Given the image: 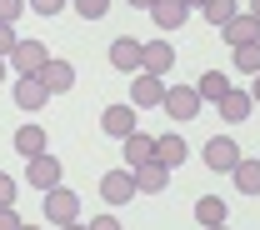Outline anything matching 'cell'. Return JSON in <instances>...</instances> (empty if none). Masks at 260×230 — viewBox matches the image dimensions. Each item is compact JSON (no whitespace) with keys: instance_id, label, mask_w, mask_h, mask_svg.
<instances>
[{"instance_id":"24","label":"cell","mask_w":260,"mask_h":230,"mask_svg":"<svg viewBox=\"0 0 260 230\" xmlns=\"http://www.w3.org/2000/svg\"><path fill=\"white\" fill-rule=\"evenodd\" d=\"M230 55H235V70H250V75H260V45H235Z\"/></svg>"},{"instance_id":"28","label":"cell","mask_w":260,"mask_h":230,"mask_svg":"<svg viewBox=\"0 0 260 230\" xmlns=\"http://www.w3.org/2000/svg\"><path fill=\"white\" fill-rule=\"evenodd\" d=\"M25 5H30L35 15H60L65 10V0H25Z\"/></svg>"},{"instance_id":"30","label":"cell","mask_w":260,"mask_h":230,"mask_svg":"<svg viewBox=\"0 0 260 230\" xmlns=\"http://www.w3.org/2000/svg\"><path fill=\"white\" fill-rule=\"evenodd\" d=\"M85 230H120V220H115V215H95Z\"/></svg>"},{"instance_id":"38","label":"cell","mask_w":260,"mask_h":230,"mask_svg":"<svg viewBox=\"0 0 260 230\" xmlns=\"http://www.w3.org/2000/svg\"><path fill=\"white\" fill-rule=\"evenodd\" d=\"M20 230H35V225H20Z\"/></svg>"},{"instance_id":"33","label":"cell","mask_w":260,"mask_h":230,"mask_svg":"<svg viewBox=\"0 0 260 230\" xmlns=\"http://www.w3.org/2000/svg\"><path fill=\"white\" fill-rule=\"evenodd\" d=\"M250 100H255V105H260V75H255V90H250Z\"/></svg>"},{"instance_id":"39","label":"cell","mask_w":260,"mask_h":230,"mask_svg":"<svg viewBox=\"0 0 260 230\" xmlns=\"http://www.w3.org/2000/svg\"><path fill=\"white\" fill-rule=\"evenodd\" d=\"M215 230H225V225H215Z\"/></svg>"},{"instance_id":"20","label":"cell","mask_w":260,"mask_h":230,"mask_svg":"<svg viewBox=\"0 0 260 230\" xmlns=\"http://www.w3.org/2000/svg\"><path fill=\"white\" fill-rule=\"evenodd\" d=\"M250 105H255V100H250V90H235V85H230L225 100H220V115H225L230 125H240V120L250 115Z\"/></svg>"},{"instance_id":"8","label":"cell","mask_w":260,"mask_h":230,"mask_svg":"<svg viewBox=\"0 0 260 230\" xmlns=\"http://www.w3.org/2000/svg\"><path fill=\"white\" fill-rule=\"evenodd\" d=\"M170 65H175V45L170 40H145L140 45V70L145 75H165Z\"/></svg>"},{"instance_id":"12","label":"cell","mask_w":260,"mask_h":230,"mask_svg":"<svg viewBox=\"0 0 260 230\" xmlns=\"http://www.w3.org/2000/svg\"><path fill=\"white\" fill-rule=\"evenodd\" d=\"M100 195H105V205H125V200L135 195V175H130V170H110V175L100 180Z\"/></svg>"},{"instance_id":"19","label":"cell","mask_w":260,"mask_h":230,"mask_svg":"<svg viewBox=\"0 0 260 230\" xmlns=\"http://www.w3.org/2000/svg\"><path fill=\"white\" fill-rule=\"evenodd\" d=\"M45 145H50V135L40 130V125H20V130H15V150H20L25 160H35V155H45Z\"/></svg>"},{"instance_id":"29","label":"cell","mask_w":260,"mask_h":230,"mask_svg":"<svg viewBox=\"0 0 260 230\" xmlns=\"http://www.w3.org/2000/svg\"><path fill=\"white\" fill-rule=\"evenodd\" d=\"M15 40H20V35H15V25H0V60L15 50Z\"/></svg>"},{"instance_id":"3","label":"cell","mask_w":260,"mask_h":230,"mask_svg":"<svg viewBox=\"0 0 260 230\" xmlns=\"http://www.w3.org/2000/svg\"><path fill=\"white\" fill-rule=\"evenodd\" d=\"M160 110L170 115V120H195V115H200V95H195V85H165Z\"/></svg>"},{"instance_id":"21","label":"cell","mask_w":260,"mask_h":230,"mask_svg":"<svg viewBox=\"0 0 260 230\" xmlns=\"http://www.w3.org/2000/svg\"><path fill=\"white\" fill-rule=\"evenodd\" d=\"M45 100H50V90L40 85V75H35V80H15V105H20V110H40Z\"/></svg>"},{"instance_id":"9","label":"cell","mask_w":260,"mask_h":230,"mask_svg":"<svg viewBox=\"0 0 260 230\" xmlns=\"http://www.w3.org/2000/svg\"><path fill=\"white\" fill-rule=\"evenodd\" d=\"M220 40H225L230 50H235V45H255V40H260V20L245 10V15H235L230 25H220Z\"/></svg>"},{"instance_id":"4","label":"cell","mask_w":260,"mask_h":230,"mask_svg":"<svg viewBox=\"0 0 260 230\" xmlns=\"http://www.w3.org/2000/svg\"><path fill=\"white\" fill-rule=\"evenodd\" d=\"M240 160H245V155H240V145H235L230 135H215V140H205V165H210V170L230 175Z\"/></svg>"},{"instance_id":"40","label":"cell","mask_w":260,"mask_h":230,"mask_svg":"<svg viewBox=\"0 0 260 230\" xmlns=\"http://www.w3.org/2000/svg\"><path fill=\"white\" fill-rule=\"evenodd\" d=\"M255 45H260V40H255Z\"/></svg>"},{"instance_id":"36","label":"cell","mask_w":260,"mask_h":230,"mask_svg":"<svg viewBox=\"0 0 260 230\" xmlns=\"http://www.w3.org/2000/svg\"><path fill=\"white\" fill-rule=\"evenodd\" d=\"M60 230H85V225H80V220H70V225H60Z\"/></svg>"},{"instance_id":"35","label":"cell","mask_w":260,"mask_h":230,"mask_svg":"<svg viewBox=\"0 0 260 230\" xmlns=\"http://www.w3.org/2000/svg\"><path fill=\"white\" fill-rule=\"evenodd\" d=\"M250 15H255V20H260V0H250Z\"/></svg>"},{"instance_id":"23","label":"cell","mask_w":260,"mask_h":230,"mask_svg":"<svg viewBox=\"0 0 260 230\" xmlns=\"http://www.w3.org/2000/svg\"><path fill=\"white\" fill-rule=\"evenodd\" d=\"M240 10H235V0H205V20L210 25H230Z\"/></svg>"},{"instance_id":"27","label":"cell","mask_w":260,"mask_h":230,"mask_svg":"<svg viewBox=\"0 0 260 230\" xmlns=\"http://www.w3.org/2000/svg\"><path fill=\"white\" fill-rule=\"evenodd\" d=\"M10 205H15V180L0 170V210H10Z\"/></svg>"},{"instance_id":"18","label":"cell","mask_w":260,"mask_h":230,"mask_svg":"<svg viewBox=\"0 0 260 230\" xmlns=\"http://www.w3.org/2000/svg\"><path fill=\"white\" fill-rule=\"evenodd\" d=\"M225 90H230V75H220V70H205V75L195 80L200 105H205V100H210V105H220V100H225Z\"/></svg>"},{"instance_id":"5","label":"cell","mask_w":260,"mask_h":230,"mask_svg":"<svg viewBox=\"0 0 260 230\" xmlns=\"http://www.w3.org/2000/svg\"><path fill=\"white\" fill-rule=\"evenodd\" d=\"M160 100H165V80L160 75H145V70H140V75L130 80V105H135V110H155Z\"/></svg>"},{"instance_id":"11","label":"cell","mask_w":260,"mask_h":230,"mask_svg":"<svg viewBox=\"0 0 260 230\" xmlns=\"http://www.w3.org/2000/svg\"><path fill=\"white\" fill-rule=\"evenodd\" d=\"M150 15H155V30H180V25L190 20V5H185V0H155Z\"/></svg>"},{"instance_id":"31","label":"cell","mask_w":260,"mask_h":230,"mask_svg":"<svg viewBox=\"0 0 260 230\" xmlns=\"http://www.w3.org/2000/svg\"><path fill=\"white\" fill-rule=\"evenodd\" d=\"M0 230H20V215H15V205H10V210H0Z\"/></svg>"},{"instance_id":"6","label":"cell","mask_w":260,"mask_h":230,"mask_svg":"<svg viewBox=\"0 0 260 230\" xmlns=\"http://www.w3.org/2000/svg\"><path fill=\"white\" fill-rule=\"evenodd\" d=\"M100 130L115 135V140L135 135V130H140V125H135V105H105V110H100Z\"/></svg>"},{"instance_id":"25","label":"cell","mask_w":260,"mask_h":230,"mask_svg":"<svg viewBox=\"0 0 260 230\" xmlns=\"http://www.w3.org/2000/svg\"><path fill=\"white\" fill-rule=\"evenodd\" d=\"M105 10H110V0H75V15L80 20H100Z\"/></svg>"},{"instance_id":"34","label":"cell","mask_w":260,"mask_h":230,"mask_svg":"<svg viewBox=\"0 0 260 230\" xmlns=\"http://www.w3.org/2000/svg\"><path fill=\"white\" fill-rule=\"evenodd\" d=\"M185 5H190V10H205V0H185Z\"/></svg>"},{"instance_id":"13","label":"cell","mask_w":260,"mask_h":230,"mask_svg":"<svg viewBox=\"0 0 260 230\" xmlns=\"http://www.w3.org/2000/svg\"><path fill=\"white\" fill-rule=\"evenodd\" d=\"M130 175H135V195H160L165 185H170V170H165V165H140V170H130Z\"/></svg>"},{"instance_id":"1","label":"cell","mask_w":260,"mask_h":230,"mask_svg":"<svg viewBox=\"0 0 260 230\" xmlns=\"http://www.w3.org/2000/svg\"><path fill=\"white\" fill-rule=\"evenodd\" d=\"M45 60H50V50H45L40 40H15V50L5 55V65L15 70L20 80H35V75L45 70Z\"/></svg>"},{"instance_id":"32","label":"cell","mask_w":260,"mask_h":230,"mask_svg":"<svg viewBox=\"0 0 260 230\" xmlns=\"http://www.w3.org/2000/svg\"><path fill=\"white\" fill-rule=\"evenodd\" d=\"M125 5H135V10H150V5H155V0H125Z\"/></svg>"},{"instance_id":"15","label":"cell","mask_w":260,"mask_h":230,"mask_svg":"<svg viewBox=\"0 0 260 230\" xmlns=\"http://www.w3.org/2000/svg\"><path fill=\"white\" fill-rule=\"evenodd\" d=\"M110 65H115V70H125V75H140V40L120 35V40L110 45Z\"/></svg>"},{"instance_id":"2","label":"cell","mask_w":260,"mask_h":230,"mask_svg":"<svg viewBox=\"0 0 260 230\" xmlns=\"http://www.w3.org/2000/svg\"><path fill=\"white\" fill-rule=\"evenodd\" d=\"M45 220H50V225H70V220H80V195L65 190V185L45 190Z\"/></svg>"},{"instance_id":"26","label":"cell","mask_w":260,"mask_h":230,"mask_svg":"<svg viewBox=\"0 0 260 230\" xmlns=\"http://www.w3.org/2000/svg\"><path fill=\"white\" fill-rule=\"evenodd\" d=\"M25 15V0H0V25H15Z\"/></svg>"},{"instance_id":"16","label":"cell","mask_w":260,"mask_h":230,"mask_svg":"<svg viewBox=\"0 0 260 230\" xmlns=\"http://www.w3.org/2000/svg\"><path fill=\"white\" fill-rule=\"evenodd\" d=\"M155 160V140L145 130H135V135H125V165L130 170H140V165H150Z\"/></svg>"},{"instance_id":"22","label":"cell","mask_w":260,"mask_h":230,"mask_svg":"<svg viewBox=\"0 0 260 230\" xmlns=\"http://www.w3.org/2000/svg\"><path fill=\"white\" fill-rule=\"evenodd\" d=\"M230 175H235V190L240 195H260V160H240Z\"/></svg>"},{"instance_id":"10","label":"cell","mask_w":260,"mask_h":230,"mask_svg":"<svg viewBox=\"0 0 260 230\" xmlns=\"http://www.w3.org/2000/svg\"><path fill=\"white\" fill-rule=\"evenodd\" d=\"M40 85H45L50 95H65V90L75 85V65H70V60H55V55H50V60H45V70H40Z\"/></svg>"},{"instance_id":"14","label":"cell","mask_w":260,"mask_h":230,"mask_svg":"<svg viewBox=\"0 0 260 230\" xmlns=\"http://www.w3.org/2000/svg\"><path fill=\"white\" fill-rule=\"evenodd\" d=\"M190 155V145L180 140V135L170 130V135H155V165H165V170H175V165Z\"/></svg>"},{"instance_id":"37","label":"cell","mask_w":260,"mask_h":230,"mask_svg":"<svg viewBox=\"0 0 260 230\" xmlns=\"http://www.w3.org/2000/svg\"><path fill=\"white\" fill-rule=\"evenodd\" d=\"M5 70H10V65H5V60H0V80H5Z\"/></svg>"},{"instance_id":"7","label":"cell","mask_w":260,"mask_h":230,"mask_svg":"<svg viewBox=\"0 0 260 230\" xmlns=\"http://www.w3.org/2000/svg\"><path fill=\"white\" fill-rule=\"evenodd\" d=\"M25 180H30V190H55L60 185V160L45 150V155H35L30 165H25Z\"/></svg>"},{"instance_id":"17","label":"cell","mask_w":260,"mask_h":230,"mask_svg":"<svg viewBox=\"0 0 260 230\" xmlns=\"http://www.w3.org/2000/svg\"><path fill=\"white\" fill-rule=\"evenodd\" d=\"M225 200L220 195H200L195 200V225H205V230H215V225H225Z\"/></svg>"}]
</instances>
